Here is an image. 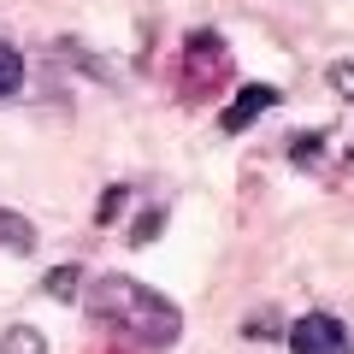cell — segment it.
<instances>
[{"label":"cell","instance_id":"cell-10","mask_svg":"<svg viewBox=\"0 0 354 354\" xmlns=\"http://www.w3.org/2000/svg\"><path fill=\"white\" fill-rule=\"evenodd\" d=\"M319 153H325V130H313V136H301V142L290 148V160H295V165H319Z\"/></svg>","mask_w":354,"mask_h":354},{"label":"cell","instance_id":"cell-11","mask_svg":"<svg viewBox=\"0 0 354 354\" xmlns=\"http://www.w3.org/2000/svg\"><path fill=\"white\" fill-rule=\"evenodd\" d=\"M325 83L337 88L342 101H354V59H337V65H330V71H325Z\"/></svg>","mask_w":354,"mask_h":354},{"label":"cell","instance_id":"cell-12","mask_svg":"<svg viewBox=\"0 0 354 354\" xmlns=\"http://www.w3.org/2000/svg\"><path fill=\"white\" fill-rule=\"evenodd\" d=\"M160 225H165V213H160V207H148V213H142V225L130 230V242H153V236H160Z\"/></svg>","mask_w":354,"mask_h":354},{"label":"cell","instance_id":"cell-7","mask_svg":"<svg viewBox=\"0 0 354 354\" xmlns=\"http://www.w3.org/2000/svg\"><path fill=\"white\" fill-rule=\"evenodd\" d=\"M41 290H48L53 301H77V290H83V266H53Z\"/></svg>","mask_w":354,"mask_h":354},{"label":"cell","instance_id":"cell-3","mask_svg":"<svg viewBox=\"0 0 354 354\" xmlns=\"http://www.w3.org/2000/svg\"><path fill=\"white\" fill-rule=\"evenodd\" d=\"M230 71V48H225V36H213V30H189L183 36V77H189V88L201 95L213 77H225Z\"/></svg>","mask_w":354,"mask_h":354},{"label":"cell","instance_id":"cell-6","mask_svg":"<svg viewBox=\"0 0 354 354\" xmlns=\"http://www.w3.org/2000/svg\"><path fill=\"white\" fill-rule=\"evenodd\" d=\"M0 354H48V337H41L36 325H12L0 337Z\"/></svg>","mask_w":354,"mask_h":354},{"label":"cell","instance_id":"cell-8","mask_svg":"<svg viewBox=\"0 0 354 354\" xmlns=\"http://www.w3.org/2000/svg\"><path fill=\"white\" fill-rule=\"evenodd\" d=\"M18 83H24V53H18L12 41H0V101H6Z\"/></svg>","mask_w":354,"mask_h":354},{"label":"cell","instance_id":"cell-13","mask_svg":"<svg viewBox=\"0 0 354 354\" xmlns=\"http://www.w3.org/2000/svg\"><path fill=\"white\" fill-rule=\"evenodd\" d=\"M242 337H278V313H254L242 325Z\"/></svg>","mask_w":354,"mask_h":354},{"label":"cell","instance_id":"cell-2","mask_svg":"<svg viewBox=\"0 0 354 354\" xmlns=\"http://www.w3.org/2000/svg\"><path fill=\"white\" fill-rule=\"evenodd\" d=\"M290 354H354V337L337 313L313 307V313H301L290 325Z\"/></svg>","mask_w":354,"mask_h":354},{"label":"cell","instance_id":"cell-4","mask_svg":"<svg viewBox=\"0 0 354 354\" xmlns=\"http://www.w3.org/2000/svg\"><path fill=\"white\" fill-rule=\"evenodd\" d=\"M272 106H278V88L272 83H242V95L218 113V130H225V136H242V130H248L260 113H272Z\"/></svg>","mask_w":354,"mask_h":354},{"label":"cell","instance_id":"cell-9","mask_svg":"<svg viewBox=\"0 0 354 354\" xmlns=\"http://www.w3.org/2000/svg\"><path fill=\"white\" fill-rule=\"evenodd\" d=\"M124 201H130V189H124V183H113V189L101 195V207H95V225H113V218L124 213Z\"/></svg>","mask_w":354,"mask_h":354},{"label":"cell","instance_id":"cell-5","mask_svg":"<svg viewBox=\"0 0 354 354\" xmlns=\"http://www.w3.org/2000/svg\"><path fill=\"white\" fill-rule=\"evenodd\" d=\"M0 248H12V254L36 248V225H30L24 213H12V207H0Z\"/></svg>","mask_w":354,"mask_h":354},{"label":"cell","instance_id":"cell-1","mask_svg":"<svg viewBox=\"0 0 354 354\" xmlns=\"http://www.w3.org/2000/svg\"><path fill=\"white\" fill-rule=\"evenodd\" d=\"M83 307H88V319H101L113 337L136 342V348H148V354L171 348V342L183 337V313H177V301H165L160 290L124 278V272L95 278V283H88V295H83Z\"/></svg>","mask_w":354,"mask_h":354}]
</instances>
